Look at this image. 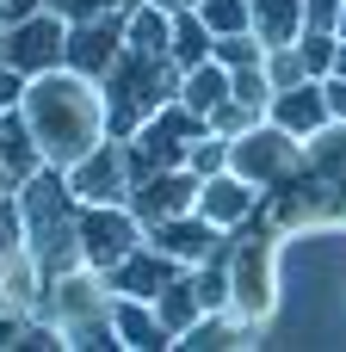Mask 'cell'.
Segmentation results:
<instances>
[{
  "mask_svg": "<svg viewBox=\"0 0 346 352\" xmlns=\"http://www.w3.org/2000/svg\"><path fill=\"white\" fill-rule=\"evenodd\" d=\"M19 105L31 118L50 167H74L93 142L111 136L105 130V93H99V80H87L74 68H50V74L25 80V99Z\"/></svg>",
  "mask_w": 346,
  "mask_h": 352,
  "instance_id": "6da1fadb",
  "label": "cell"
},
{
  "mask_svg": "<svg viewBox=\"0 0 346 352\" xmlns=\"http://www.w3.org/2000/svg\"><path fill=\"white\" fill-rule=\"evenodd\" d=\"M19 210H25V248L43 266V278L87 266L80 260V198L68 186V167H37L19 186Z\"/></svg>",
  "mask_w": 346,
  "mask_h": 352,
  "instance_id": "7a4b0ae2",
  "label": "cell"
},
{
  "mask_svg": "<svg viewBox=\"0 0 346 352\" xmlns=\"http://www.w3.org/2000/svg\"><path fill=\"white\" fill-rule=\"evenodd\" d=\"M99 93H105V130L136 136L142 118H155L167 99H180V68H173V56H142L124 43V56L105 68Z\"/></svg>",
  "mask_w": 346,
  "mask_h": 352,
  "instance_id": "3957f363",
  "label": "cell"
},
{
  "mask_svg": "<svg viewBox=\"0 0 346 352\" xmlns=\"http://www.w3.org/2000/svg\"><path fill=\"white\" fill-rule=\"evenodd\" d=\"M37 316H50V322L62 328V340L80 346V352H111L118 346V328H111V285H105V272H93V266H74V272L43 278Z\"/></svg>",
  "mask_w": 346,
  "mask_h": 352,
  "instance_id": "277c9868",
  "label": "cell"
},
{
  "mask_svg": "<svg viewBox=\"0 0 346 352\" xmlns=\"http://www.w3.org/2000/svg\"><path fill=\"white\" fill-rule=\"evenodd\" d=\"M229 167H235L248 186H260V192H285V186L303 173V136H291V130H279L272 118H260L254 130L229 136Z\"/></svg>",
  "mask_w": 346,
  "mask_h": 352,
  "instance_id": "5b68a950",
  "label": "cell"
},
{
  "mask_svg": "<svg viewBox=\"0 0 346 352\" xmlns=\"http://www.w3.org/2000/svg\"><path fill=\"white\" fill-rule=\"evenodd\" d=\"M0 62L19 68L25 80L62 68V62H68V19H62L56 6H37V12H25V19H6V25H0Z\"/></svg>",
  "mask_w": 346,
  "mask_h": 352,
  "instance_id": "8992f818",
  "label": "cell"
},
{
  "mask_svg": "<svg viewBox=\"0 0 346 352\" xmlns=\"http://www.w3.org/2000/svg\"><path fill=\"white\" fill-rule=\"evenodd\" d=\"M204 130H210V124H204L192 105L167 99L155 118H142V130H136V136H124V142H130V167H136V173H155V167H186V148H192Z\"/></svg>",
  "mask_w": 346,
  "mask_h": 352,
  "instance_id": "52a82bcc",
  "label": "cell"
},
{
  "mask_svg": "<svg viewBox=\"0 0 346 352\" xmlns=\"http://www.w3.org/2000/svg\"><path fill=\"white\" fill-rule=\"evenodd\" d=\"M68 186L80 204H124L130 186H136V167H130V142L124 136H105L93 142L74 167H68Z\"/></svg>",
  "mask_w": 346,
  "mask_h": 352,
  "instance_id": "ba28073f",
  "label": "cell"
},
{
  "mask_svg": "<svg viewBox=\"0 0 346 352\" xmlns=\"http://www.w3.org/2000/svg\"><path fill=\"white\" fill-rule=\"evenodd\" d=\"M142 217L130 204H80V260L93 272H111L130 248H142Z\"/></svg>",
  "mask_w": 346,
  "mask_h": 352,
  "instance_id": "9c48e42d",
  "label": "cell"
},
{
  "mask_svg": "<svg viewBox=\"0 0 346 352\" xmlns=\"http://www.w3.org/2000/svg\"><path fill=\"white\" fill-rule=\"evenodd\" d=\"M124 43H130V6L99 12V19H68V62L62 68H74L87 80H105V68L124 56Z\"/></svg>",
  "mask_w": 346,
  "mask_h": 352,
  "instance_id": "30bf717a",
  "label": "cell"
},
{
  "mask_svg": "<svg viewBox=\"0 0 346 352\" xmlns=\"http://www.w3.org/2000/svg\"><path fill=\"white\" fill-rule=\"evenodd\" d=\"M124 204L142 217V229L161 223V217H180V210L198 204V173H192V167H155V173H136V186H130Z\"/></svg>",
  "mask_w": 346,
  "mask_h": 352,
  "instance_id": "8fae6325",
  "label": "cell"
},
{
  "mask_svg": "<svg viewBox=\"0 0 346 352\" xmlns=\"http://www.w3.org/2000/svg\"><path fill=\"white\" fill-rule=\"evenodd\" d=\"M260 198H266L260 186H248L235 167H223V173H204V179H198V204H192V210L210 217L223 235H235V229L254 223V204H260Z\"/></svg>",
  "mask_w": 346,
  "mask_h": 352,
  "instance_id": "7c38bea8",
  "label": "cell"
},
{
  "mask_svg": "<svg viewBox=\"0 0 346 352\" xmlns=\"http://www.w3.org/2000/svg\"><path fill=\"white\" fill-rule=\"evenodd\" d=\"M180 272H186V266H180L173 254H161V248L142 235V248H130V254L105 272V285H111V297H149V303H155Z\"/></svg>",
  "mask_w": 346,
  "mask_h": 352,
  "instance_id": "4fadbf2b",
  "label": "cell"
},
{
  "mask_svg": "<svg viewBox=\"0 0 346 352\" xmlns=\"http://www.w3.org/2000/svg\"><path fill=\"white\" fill-rule=\"evenodd\" d=\"M149 241L161 248V254H173L180 266H198V260H210L229 235L210 223V217H198V210H180V217H161V223H149Z\"/></svg>",
  "mask_w": 346,
  "mask_h": 352,
  "instance_id": "5bb4252c",
  "label": "cell"
},
{
  "mask_svg": "<svg viewBox=\"0 0 346 352\" xmlns=\"http://www.w3.org/2000/svg\"><path fill=\"white\" fill-rule=\"evenodd\" d=\"M229 285H235V316L260 322L272 309V266H266V241H241L229 248Z\"/></svg>",
  "mask_w": 346,
  "mask_h": 352,
  "instance_id": "9a60e30c",
  "label": "cell"
},
{
  "mask_svg": "<svg viewBox=\"0 0 346 352\" xmlns=\"http://www.w3.org/2000/svg\"><path fill=\"white\" fill-rule=\"evenodd\" d=\"M266 118L279 124V130H291V136H316L322 124H334V111H328V93H322V80H297V87H285V93H272V105H266Z\"/></svg>",
  "mask_w": 346,
  "mask_h": 352,
  "instance_id": "2e32d148",
  "label": "cell"
},
{
  "mask_svg": "<svg viewBox=\"0 0 346 352\" xmlns=\"http://www.w3.org/2000/svg\"><path fill=\"white\" fill-rule=\"evenodd\" d=\"M111 328H118V346L130 352H161L173 346V328L155 316L149 297H111Z\"/></svg>",
  "mask_w": 346,
  "mask_h": 352,
  "instance_id": "e0dca14e",
  "label": "cell"
},
{
  "mask_svg": "<svg viewBox=\"0 0 346 352\" xmlns=\"http://www.w3.org/2000/svg\"><path fill=\"white\" fill-rule=\"evenodd\" d=\"M0 167L12 173V186H25L37 167H50V161H43V142H37V130H31V118H25V105L0 111Z\"/></svg>",
  "mask_w": 346,
  "mask_h": 352,
  "instance_id": "ac0fdd59",
  "label": "cell"
},
{
  "mask_svg": "<svg viewBox=\"0 0 346 352\" xmlns=\"http://www.w3.org/2000/svg\"><path fill=\"white\" fill-rule=\"evenodd\" d=\"M303 179H316V186H340L346 179V118L322 124L303 142Z\"/></svg>",
  "mask_w": 346,
  "mask_h": 352,
  "instance_id": "d6986e66",
  "label": "cell"
},
{
  "mask_svg": "<svg viewBox=\"0 0 346 352\" xmlns=\"http://www.w3.org/2000/svg\"><path fill=\"white\" fill-rule=\"evenodd\" d=\"M223 99H229V68H223L217 56L180 74V105H192V111H198L204 124H210V111H217Z\"/></svg>",
  "mask_w": 346,
  "mask_h": 352,
  "instance_id": "ffe728a7",
  "label": "cell"
},
{
  "mask_svg": "<svg viewBox=\"0 0 346 352\" xmlns=\"http://www.w3.org/2000/svg\"><path fill=\"white\" fill-rule=\"evenodd\" d=\"M210 50H217V31L204 25V12L198 6H186V12H173V68L186 74V68H198V62H210Z\"/></svg>",
  "mask_w": 346,
  "mask_h": 352,
  "instance_id": "44dd1931",
  "label": "cell"
},
{
  "mask_svg": "<svg viewBox=\"0 0 346 352\" xmlns=\"http://www.w3.org/2000/svg\"><path fill=\"white\" fill-rule=\"evenodd\" d=\"M130 50L167 56V50H173V12L155 6V0H130Z\"/></svg>",
  "mask_w": 346,
  "mask_h": 352,
  "instance_id": "7402d4cb",
  "label": "cell"
},
{
  "mask_svg": "<svg viewBox=\"0 0 346 352\" xmlns=\"http://www.w3.org/2000/svg\"><path fill=\"white\" fill-rule=\"evenodd\" d=\"M155 316L173 328V346H180V334H186V328L204 316V297H198V285H192V266H186V272H180V278H173V285L155 297Z\"/></svg>",
  "mask_w": 346,
  "mask_h": 352,
  "instance_id": "603a6c76",
  "label": "cell"
},
{
  "mask_svg": "<svg viewBox=\"0 0 346 352\" xmlns=\"http://www.w3.org/2000/svg\"><path fill=\"white\" fill-rule=\"evenodd\" d=\"M303 31V0H254V37L272 50V43H297Z\"/></svg>",
  "mask_w": 346,
  "mask_h": 352,
  "instance_id": "cb8c5ba5",
  "label": "cell"
},
{
  "mask_svg": "<svg viewBox=\"0 0 346 352\" xmlns=\"http://www.w3.org/2000/svg\"><path fill=\"white\" fill-rule=\"evenodd\" d=\"M297 50H303V68L322 80V74H334V50H340V31H316V25H303V31H297Z\"/></svg>",
  "mask_w": 346,
  "mask_h": 352,
  "instance_id": "d4e9b609",
  "label": "cell"
},
{
  "mask_svg": "<svg viewBox=\"0 0 346 352\" xmlns=\"http://www.w3.org/2000/svg\"><path fill=\"white\" fill-rule=\"evenodd\" d=\"M266 80H272V93H285V87L316 80V74L303 68V50H297V43H272V50H266Z\"/></svg>",
  "mask_w": 346,
  "mask_h": 352,
  "instance_id": "484cf974",
  "label": "cell"
},
{
  "mask_svg": "<svg viewBox=\"0 0 346 352\" xmlns=\"http://www.w3.org/2000/svg\"><path fill=\"white\" fill-rule=\"evenodd\" d=\"M229 99H241V105H254V111L266 118V105H272V80H266V62H254V68H229Z\"/></svg>",
  "mask_w": 346,
  "mask_h": 352,
  "instance_id": "4316f807",
  "label": "cell"
},
{
  "mask_svg": "<svg viewBox=\"0 0 346 352\" xmlns=\"http://www.w3.org/2000/svg\"><path fill=\"white\" fill-rule=\"evenodd\" d=\"M198 12H204V25H210L217 37L254 31V0H198Z\"/></svg>",
  "mask_w": 346,
  "mask_h": 352,
  "instance_id": "83f0119b",
  "label": "cell"
},
{
  "mask_svg": "<svg viewBox=\"0 0 346 352\" xmlns=\"http://www.w3.org/2000/svg\"><path fill=\"white\" fill-rule=\"evenodd\" d=\"M223 68H254V62H266V43L254 37V31H229V37H217V50H210Z\"/></svg>",
  "mask_w": 346,
  "mask_h": 352,
  "instance_id": "f1b7e54d",
  "label": "cell"
},
{
  "mask_svg": "<svg viewBox=\"0 0 346 352\" xmlns=\"http://www.w3.org/2000/svg\"><path fill=\"white\" fill-rule=\"evenodd\" d=\"M186 167H192L198 179H204V173H223V167H229V136L204 130V136H198V142L186 148Z\"/></svg>",
  "mask_w": 346,
  "mask_h": 352,
  "instance_id": "f546056e",
  "label": "cell"
},
{
  "mask_svg": "<svg viewBox=\"0 0 346 352\" xmlns=\"http://www.w3.org/2000/svg\"><path fill=\"white\" fill-rule=\"evenodd\" d=\"M254 124H260V111L241 105V99H223V105L210 111V130H217V136H241V130H254Z\"/></svg>",
  "mask_w": 346,
  "mask_h": 352,
  "instance_id": "4dcf8cb0",
  "label": "cell"
},
{
  "mask_svg": "<svg viewBox=\"0 0 346 352\" xmlns=\"http://www.w3.org/2000/svg\"><path fill=\"white\" fill-rule=\"evenodd\" d=\"M340 6H346V0H303V25H316V31H340Z\"/></svg>",
  "mask_w": 346,
  "mask_h": 352,
  "instance_id": "1f68e13d",
  "label": "cell"
},
{
  "mask_svg": "<svg viewBox=\"0 0 346 352\" xmlns=\"http://www.w3.org/2000/svg\"><path fill=\"white\" fill-rule=\"evenodd\" d=\"M118 6H130V0H62L56 12L62 19H99V12H118Z\"/></svg>",
  "mask_w": 346,
  "mask_h": 352,
  "instance_id": "d6a6232c",
  "label": "cell"
},
{
  "mask_svg": "<svg viewBox=\"0 0 346 352\" xmlns=\"http://www.w3.org/2000/svg\"><path fill=\"white\" fill-rule=\"evenodd\" d=\"M19 99H25V74H19V68H6V62H0V111H12V105H19Z\"/></svg>",
  "mask_w": 346,
  "mask_h": 352,
  "instance_id": "836d02e7",
  "label": "cell"
},
{
  "mask_svg": "<svg viewBox=\"0 0 346 352\" xmlns=\"http://www.w3.org/2000/svg\"><path fill=\"white\" fill-rule=\"evenodd\" d=\"M322 93H328V111L346 118V74H322Z\"/></svg>",
  "mask_w": 346,
  "mask_h": 352,
  "instance_id": "e575fe53",
  "label": "cell"
},
{
  "mask_svg": "<svg viewBox=\"0 0 346 352\" xmlns=\"http://www.w3.org/2000/svg\"><path fill=\"white\" fill-rule=\"evenodd\" d=\"M37 6H50V0H6V12H0V25H6V19H25V12H37Z\"/></svg>",
  "mask_w": 346,
  "mask_h": 352,
  "instance_id": "d590c367",
  "label": "cell"
},
{
  "mask_svg": "<svg viewBox=\"0 0 346 352\" xmlns=\"http://www.w3.org/2000/svg\"><path fill=\"white\" fill-rule=\"evenodd\" d=\"M155 6H167V12H186V6H198V0H155Z\"/></svg>",
  "mask_w": 346,
  "mask_h": 352,
  "instance_id": "8d00e7d4",
  "label": "cell"
},
{
  "mask_svg": "<svg viewBox=\"0 0 346 352\" xmlns=\"http://www.w3.org/2000/svg\"><path fill=\"white\" fill-rule=\"evenodd\" d=\"M334 74H346V37H340V50H334Z\"/></svg>",
  "mask_w": 346,
  "mask_h": 352,
  "instance_id": "74e56055",
  "label": "cell"
},
{
  "mask_svg": "<svg viewBox=\"0 0 346 352\" xmlns=\"http://www.w3.org/2000/svg\"><path fill=\"white\" fill-rule=\"evenodd\" d=\"M0 192H12V173H6V167H0Z\"/></svg>",
  "mask_w": 346,
  "mask_h": 352,
  "instance_id": "f35d334b",
  "label": "cell"
},
{
  "mask_svg": "<svg viewBox=\"0 0 346 352\" xmlns=\"http://www.w3.org/2000/svg\"><path fill=\"white\" fill-rule=\"evenodd\" d=\"M340 37H346V6H340Z\"/></svg>",
  "mask_w": 346,
  "mask_h": 352,
  "instance_id": "ab89813d",
  "label": "cell"
},
{
  "mask_svg": "<svg viewBox=\"0 0 346 352\" xmlns=\"http://www.w3.org/2000/svg\"><path fill=\"white\" fill-rule=\"evenodd\" d=\"M50 6H62V0H50Z\"/></svg>",
  "mask_w": 346,
  "mask_h": 352,
  "instance_id": "60d3db41",
  "label": "cell"
},
{
  "mask_svg": "<svg viewBox=\"0 0 346 352\" xmlns=\"http://www.w3.org/2000/svg\"><path fill=\"white\" fill-rule=\"evenodd\" d=\"M0 12H6V0H0Z\"/></svg>",
  "mask_w": 346,
  "mask_h": 352,
  "instance_id": "b9f144b4",
  "label": "cell"
}]
</instances>
